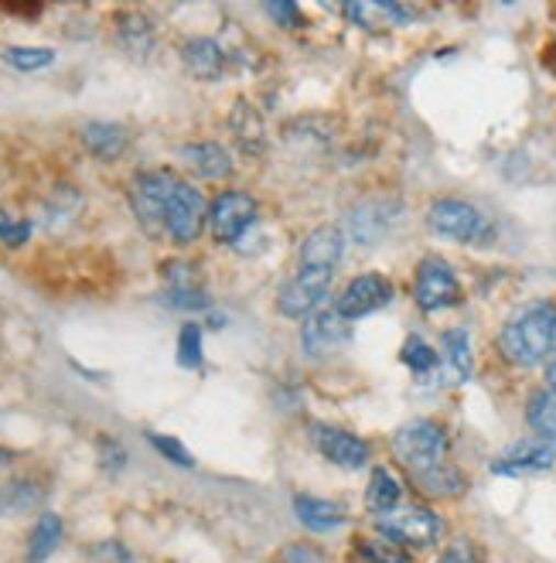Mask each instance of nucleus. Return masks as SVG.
Wrapping results in <instances>:
<instances>
[{"label": "nucleus", "mask_w": 556, "mask_h": 563, "mask_svg": "<svg viewBox=\"0 0 556 563\" xmlns=\"http://www.w3.org/2000/svg\"><path fill=\"white\" fill-rule=\"evenodd\" d=\"M403 362L413 369V373H420V376H427V373H434L437 369V352L423 342V339H407V345H403Z\"/></svg>", "instance_id": "31"}, {"label": "nucleus", "mask_w": 556, "mask_h": 563, "mask_svg": "<svg viewBox=\"0 0 556 563\" xmlns=\"http://www.w3.org/2000/svg\"><path fill=\"white\" fill-rule=\"evenodd\" d=\"M546 383H549V393H556V358L546 366Z\"/></svg>", "instance_id": "38"}, {"label": "nucleus", "mask_w": 556, "mask_h": 563, "mask_svg": "<svg viewBox=\"0 0 556 563\" xmlns=\"http://www.w3.org/2000/svg\"><path fill=\"white\" fill-rule=\"evenodd\" d=\"M116 35H120V45L134 55V58H144L154 45V24L144 18V14H123L116 21Z\"/></svg>", "instance_id": "23"}, {"label": "nucleus", "mask_w": 556, "mask_h": 563, "mask_svg": "<svg viewBox=\"0 0 556 563\" xmlns=\"http://www.w3.org/2000/svg\"><path fill=\"white\" fill-rule=\"evenodd\" d=\"M366 506L372 512H379V516L397 509L400 506V485H397V478H392L389 472H382V468H376L372 478H369V488H366Z\"/></svg>", "instance_id": "25"}, {"label": "nucleus", "mask_w": 556, "mask_h": 563, "mask_svg": "<svg viewBox=\"0 0 556 563\" xmlns=\"http://www.w3.org/2000/svg\"><path fill=\"white\" fill-rule=\"evenodd\" d=\"M397 219V206L392 202H363L352 216H348V233L355 243H376L379 236H386V229Z\"/></svg>", "instance_id": "18"}, {"label": "nucleus", "mask_w": 556, "mask_h": 563, "mask_svg": "<svg viewBox=\"0 0 556 563\" xmlns=\"http://www.w3.org/2000/svg\"><path fill=\"white\" fill-rule=\"evenodd\" d=\"M311 441L338 468H363L366 461H369V444L363 438L348 434V430H342V427L314 423L311 427Z\"/></svg>", "instance_id": "12"}, {"label": "nucleus", "mask_w": 556, "mask_h": 563, "mask_svg": "<svg viewBox=\"0 0 556 563\" xmlns=\"http://www.w3.org/2000/svg\"><path fill=\"white\" fill-rule=\"evenodd\" d=\"M178 185V175L175 172H141L130 185V206H134L141 225L147 233H160V219H165V206L171 198V188Z\"/></svg>", "instance_id": "6"}, {"label": "nucleus", "mask_w": 556, "mask_h": 563, "mask_svg": "<svg viewBox=\"0 0 556 563\" xmlns=\"http://www.w3.org/2000/svg\"><path fill=\"white\" fill-rule=\"evenodd\" d=\"M62 543V519L55 512H45L35 529H31V540H27V560L31 563H45L55 547Z\"/></svg>", "instance_id": "24"}, {"label": "nucleus", "mask_w": 556, "mask_h": 563, "mask_svg": "<svg viewBox=\"0 0 556 563\" xmlns=\"http://www.w3.org/2000/svg\"><path fill=\"white\" fill-rule=\"evenodd\" d=\"M342 11L348 21H355L366 31H389L410 21V11L400 4H389V0H355V4H345Z\"/></svg>", "instance_id": "17"}, {"label": "nucleus", "mask_w": 556, "mask_h": 563, "mask_svg": "<svg viewBox=\"0 0 556 563\" xmlns=\"http://www.w3.org/2000/svg\"><path fill=\"white\" fill-rule=\"evenodd\" d=\"M126 130L120 123H86L82 126V144L89 154L103 157V161H116L126 151Z\"/></svg>", "instance_id": "21"}, {"label": "nucleus", "mask_w": 556, "mask_h": 563, "mask_svg": "<svg viewBox=\"0 0 556 563\" xmlns=\"http://www.w3.org/2000/svg\"><path fill=\"white\" fill-rule=\"evenodd\" d=\"M348 321L338 314V308H318L308 314L304 328H301V345L308 355H332L335 349H342L348 342Z\"/></svg>", "instance_id": "10"}, {"label": "nucleus", "mask_w": 556, "mask_h": 563, "mask_svg": "<svg viewBox=\"0 0 556 563\" xmlns=\"http://www.w3.org/2000/svg\"><path fill=\"white\" fill-rule=\"evenodd\" d=\"M267 14H270L280 27H301V11H298V4H290V0H270V4H267Z\"/></svg>", "instance_id": "36"}, {"label": "nucleus", "mask_w": 556, "mask_h": 563, "mask_svg": "<svg viewBox=\"0 0 556 563\" xmlns=\"http://www.w3.org/2000/svg\"><path fill=\"white\" fill-rule=\"evenodd\" d=\"M471 376V345L462 328H454L444 335V352L437 355L434 383L437 386H462Z\"/></svg>", "instance_id": "14"}, {"label": "nucleus", "mask_w": 556, "mask_h": 563, "mask_svg": "<svg viewBox=\"0 0 556 563\" xmlns=\"http://www.w3.org/2000/svg\"><path fill=\"white\" fill-rule=\"evenodd\" d=\"M4 62L14 65V69H21V73H38V69H45V65L55 62V52H52V48H24V45H11V48H4Z\"/></svg>", "instance_id": "29"}, {"label": "nucleus", "mask_w": 556, "mask_h": 563, "mask_svg": "<svg viewBox=\"0 0 556 563\" xmlns=\"http://www.w3.org/2000/svg\"><path fill=\"white\" fill-rule=\"evenodd\" d=\"M256 198L246 191H222L209 209V233L215 243H240L256 222Z\"/></svg>", "instance_id": "5"}, {"label": "nucleus", "mask_w": 556, "mask_h": 563, "mask_svg": "<svg viewBox=\"0 0 556 563\" xmlns=\"http://www.w3.org/2000/svg\"><path fill=\"white\" fill-rule=\"evenodd\" d=\"M392 301V284L382 277V274H363V277H355L342 297H338V314L345 321L352 318H366L379 308H386Z\"/></svg>", "instance_id": "11"}, {"label": "nucleus", "mask_w": 556, "mask_h": 563, "mask_svg": "<svg viewBox=\"0 0 556 563\" xmlns=\"http://www.w3.org/2000/svg\"><path fill=\"white\" fill-rule=\"evenodd\" d=\"M165 280H168V290H165V301L171 308H185V311H205L212 301L209 294L199 280V271L191 267V263H165Z\"/></svg>", "instance_id": "13"}, {"label": "nucleus", "mask_w": 556, "mask_h": 563, "mask_svg": "<svg viewBox=\"0 0 556 563\" xmlns=\"http://www.w3.org/2000/svg\"><path fill=\"white\" fill-rule=\"evenodd\" d=\"M358 556H363V563H410L403 550L382 543H358Z\"/></svg>", "instance_id": "33"}, {"label": "nucleus", "mask_w": 556, "mask_h": 563, "mask_svg": "<svg viewBox=\"0 0 556 563\" xmlns=\"http://www.w3.org/2000/svg\"><path fill=\"white\" fill-rule=\"evenodd\" d=\"M526 420L543 441H556V393H536L526 407Z\"/></svg>", "instance_id": "26"}, {"label": "nucleus", "mask_w": 556, "mask_h": 563, "mask_svg": "<svg viewBox=\"0 0 556 563\" xmlns=\"http://www.w3.org/2000/svg\"><path fill=\"white\" fill-rule=\"evenodd\" d=\"M376 529L389 543H400V547H434L437 537H441V519L431 509L410 506V509L386 512L376 522Z\"/></svg>", "instance_id": "7"}, {"label": "nucleus", "mask_w": 556, "mask_h": 563, "mask_svg": "<svg viewBox=\"0 0 556 563\" xmlns=\"http://www.w3.org/2000/svg\"><path fill=\"white\" fill-rule=\"evenodd\" d=\"M27 236H31V222L0 209V243H8V246H24Z\"/></svg>", "instance_id": "32"}, {"label": "nucleus", "mask_w": 556, "mask_h": 563, "mask_svg": "<svg viewBox=\"0 0 556 563\" xmlns=\"http://www.w3.org/2000/svg\"><path fill=\"white\" fill-rule=\"evenodd\" d=\"M392 451H397V457L403 461V468L410 475H423V472L444 465L447 434H444V427H437L431 420H413V423L397 430V438H392Z\"/></svg>", "instance_id": "2"}, {"label": "nucleus", "mask_w": 556, "mask_h": 563, "mask_svg": "<svg viewBox=\"0 0 556 563\" xmlns=\"http://www.w3.org/2000/svg\"><path fill=\"white\" fill-rule=\"evenodd\" d=\"M413 482L427 492V495H441V499H451V495H462L465 492V478L462 472H454L447 465L441 468H431V472H423V475H413Z\"/></svg>", "instance_id": "27"}, {"label": "nucleus", "mask_w": 556, "mask_h": 563, "mask_svg": "<svg viewBox=\"0 0 556 563\" xmlns=\"http://www.w3.org/2000/svg\"><path fill=\"white\" fill-rule=\"evenodd\" d=\"M342 250H345V236L338 225H321L314 233L304 240L301 246V267L304 271H332L338 267L342 260Z\"/></svg>", "instance_id": "16"}, {"label": "nucleus", "mask_w": 556, "mask_h": 563, "mask_svg": "<svg viewBox=\"0 0 556 563\" xmlns=\"http://www.w3.org/2000/svg\"><path fill=\"white\" fill-rule=\"evenodd\" d=\"M437 563H481V553L475 550V543L462 540V543H454L444 550V556Z\"/></svg>", "instance_id": "37"}, {"label": "nucleus", "mask_w": 556, "mask_h": 563, "mask_svg": "<svg viewBox=\"0 0 556 563\" xmlns=\"http://www.w3.org/2000/svg\"><path fill=\"white\" fill-rule=\"evenodd\" d=\"M178 362L185 369H199L202 366V328L199 324H185L178 335Z\"/></svg>", "instance_id": "30"}, {"label": "nucleus", "mask_w": 556, "mask_h": 563, "mask_svg": "<svg viewBox=\"0 0 556 563\" xmlns=\"http://www.w3.org/2000/svg\"><path fill=\"white\" fill-rule=\"evenodd\" d=\"M8 499H14V503L4 506V509H27V506L38 503V488L27 485V482H18V485L4 488V495H0V503H8Z\"/></svg>", "instance_id": "35"}, {"label": "nucleus", "mask_w": 556, "mask_h": 563, "mask_svg": "<svg viewBox=\"0 0 556 563\" xmlns=\"http://www.w3.org/2000/svg\"><path fill=\"white\" fill-rule=\"evenodd\" d=\"M413 297H416L420 311H444V308H454L457 301H462V284H457L454 271L444 260L431 256L416 267Z\"/></svg>", "instance_id": "8"}, {"label": "nucleus", "mask_w": 556, "mask_h": 563, "mask_svg": "<svg viewBox=\"0 0 556 563\" xmlns=\"http://www.w3.org/2000/svg\"><path fill=\"white\" fill-rule=\"evenodd\" d=\"M181 58L188 65V73L194 79H202V82H215L225 69V55L215 42L209 38H191L181 45Z\"/></svg>", "instance_id": "20"}, {"label": "nucleus", "mask_w": 556, "mask_h": 563, "mask_svg": "<svg viewBox=\"0 0 556 563\" xmlns=\"http://www.w3.org/2000/svg\"><path fill=\"white\" fill-rule=\"evenodd\" d=\"M499 349L515 366H536L556 349V305H533L519 318H512L502 335Z\"/></svg>", "instance_id": "1"}, {"label": "nucleus", "mask_w": 556, "mask_h": 563, "mask_svg": "<svg viewBox=\"0 0 556 563\" xmlns=\"http://www.w3.org/2000/svg\"><path fill=\"white\" fill-rule=\"evenodd\" d=\"M293 512L298 519L314 529V533H329V529H338L345 522V509L329 503V499H311V495H298L293 499Z\"/></svg>", "instance_id": "22"}, {"label": "nucleus", "mask_w": 556, "mask_h": 563, "mask_svg": "<svg viewBox=\"0 0 556 563\" xmlns=\"http://www.w3.org/2000/svg\"><path fill=\"white\" fill-rule=\"evenodd\" d=\"M553 461H556V451L549 441H522L496 461L492 472L496 475H530V472L553 468Z\"/></svg>", "instance_id": "15"}, {"label": "nucleus", "mask_w": 556, "mask_h": 563, "mask_svg": "<svg viewBox=\"0 0 556 563\" xmlns=\"http://www.w3.org/2000/svg\"><path fill=\"white\" fill-rule=\"evenodd\" d=\"M151 444H154L160 454H165L168 461H175L178 468H194V457H191L175 438H168V434H151Z\"/></svg>", "instance_id": "34"}, {"label": "nucleus", "mask_w": 556, "mask_h": 563, "mask_svg": "<svg viewBox=\"0 0 556 563\" xmlns=\"http://www.w3.org/2000/svg\"><path fill=\"white\" fill-rule=\"evenodd\" d=\"M332 271H304L293 277L290 284H283V290L277 294V311L283 318H304L311 311L321 308L324 301V294H329L332 287Z\"/></svg>", "instance_id": "9"}, {"label": "nucleus", "mask_w": 556, "mask_h": 563, "mask_svg": "<svg viewBox=\"0 0 556 563\" xmlns=\"http://www.w3.org/2000/svg\"><path fill=\"white\" fill-rule=\"evenodd\" d=\"M181 161L205 181L229 178V172H233V157H229L225 147H219V144H188V147H181Z\"/></svg>", "instance_id": "19"}, {"label": "nucleus", "mask_w": 556, "mask_h": 563, "mask_svg": "<svg viewBox=\"0 0 556 563\" xmlns=\"http://www.w3.org/2000/svg\"><path fill=\"white\" fill-rule=\"evenodd\" d=\"M427 222H431L434 233L457 240V243H485L488 236H492L488 219L475 206L457 202V198H441V202H434L427 212Z\"/></svg>", "instance_id": "4"}, {"label": "nucleus", "mask_w": 556, "mask_h": 563, "mask_svg": "<svg viewBox=\"0 0 556 563\" xmlns=\"http://www.w3.org/2000/svg\"><path fill=\"white\" fill-rule=\"evenodd\" d=\"M233 130L249 154H256L259 147H264V120H259L256 110H249L246 103L233 107Z\"/></svg>", "instance_id": "28"}, {"label": "nucleus", "mask_w": 556, "mask_h": 563, "mask_svg": "<svg viewBox=\"0 0 556 563\" xmlns=\"http://www.w3.org/2000/svg\"><path fill=\"white\" fill-rule=\"evenodd\" d=\"M202 225H205V198H202V191L178 178V185L171 188L168 206H165V219H160V233H168L175 243L185 246L191 240H199Z\"/></svg>", "instance_id": "3"}]
</instances>
